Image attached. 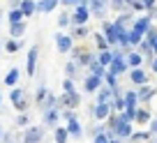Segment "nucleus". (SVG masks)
<instances>
[{
	"label": "nucleus",
	"mask_w": 157,
	"mask_h": 143,
	"mask_svg": "<svg viewBox=\"0 0 157 143\" xmlns=\"http://www.w3.org/2000/svg\"><path fill=\"white\" fill-rule=\"evenodd\" d=\"M63 118L67 120V134L72 138H81V134H83V129H81V122H78V118H76V113H74L72 109H65L63 111Z\"/></svg>",
	"instance_id": "1"
},
{
	"label": "nucleus",
	"mask_w": 157,
	"mask_h": 143,
	"mask_svg": "<svg viewBox=\"0 0 157 143\" xmlns=\"http://www.w3.org/2000/svg\"><path fill=\"white\" fill-rule=\"evenodd\" d=\"M69 21H72V25H86V23L90 21V9H88V5H76V7H72Z\"/></svg>",
	"instance_id": "2"
},
{
	"label": "nucleus",
	"mask_w": 157,
	"mask_h": 143,
	"mask_svg": "<svg viewBox=\"0 0 157 143\" xmlns=\"http://www.w3.org/2000/svg\"><path fill=\"white\" fill-rule=\"evenodd\" d=\"M10 99H12V104H14V109L19 111V113H25L28 111V106H30V99L25 97V92L21 88H14L10 92Z\"/></svg>",
	"instance_id": "3"
},
{
	"label": "nucleus",
	"mask_w": 157,
	"mask_h": 143,
	"mask_svg": "<svg viewBox=\"0 0 157 143\" xmlns=\"http://www.w3.org/2000/svg\"><path fill=\"white\" fill-rule=\"evenodd\" d=\"M88 9H90V16L95 19H106V12H109V0H88Z\"/></svg>",
	"instance_id": "4"
},
{
	"label": "nucleus",
	"mask_w": 157,
	"mask_h": 143,
	"mask_svg": "<svg viewBox=\"0 0 157 143\" xmlns=\"http://www.w3.org/2000/svg\"><path fill=\"white\" fill-rule=\"evenodd\" d=\"M23 143H42L44 141V127H39V125H33L23 132Z\"/></svg>",
	"instance_id": "5"
},
{
	"label": "nucleus",
	"mask_w": 157,
	"mask_h": 143,
	"mask_svg": "<svg viewBox=\"0 0 157 143\" xmlns=\"http://www.w3.org/2000/svg\"><path fill=\"white\" fill-rule=\"evenodd\" d=\"M56 49L60 53H69L74 49V40L69 37V32H58L56 35Z\"/></svg>",
	"instance_id": "6"
},
{
	"label": "nucleus",
	"mask_w": 157,
	"mask_h": 143,
	"mask_svg": "<svg viewBox=\"0 0 157 143\" xmlns=\"http://www.w3.org/2000/svg\"><path fill=\"white\" fill-rule=\"evenodd\" d=\"M37 58H39V46L33 44V46H30V51H28V58H25V72H28V76H35Z\"/></svg>",
	"instance_id": "7"
},
{
	"label": "nucleus",
	"mask_w": 157,
	"mask_h": 143,
	"mask_svg": "<svg viewBox=\"0 0 157 143\" xmlns=\"http://www.w3.org/2000/svg\"><path fill=\"white\" fill-rule=\"evenodd\" d=\"M102 35L106 40L109 46H118V37H116V28H113V21L102 19Z\"/></svg>",
	"instance_id": "8"
},
{
	"label": "nucleus",
	"mask_w": 157,
	"mask_h": 143,
	"mask_svg": "<svg viewBox=\"0 0 157 143\" xmlns=\"http://www.w3.org/2000/svg\"><path fill=\"white\" fill-rule=\"evenodd\" d=\"M78 104H81V97H78V92L74 90V92H65L63 97L58 99V106H63V109H76Z\"/></svg>",
	"instance_id": "9"
},
{
	"label": "nucleus",
	"mask_w": 157,
	"mask_h": 143,
	"mask_svg": "<svg viewBox=\"0 0 157 143\" xmlns=\"http://www.w3.org/2000/svg\"><path fill=\"white\" fill-rule=\"evenodd\" d=\"M152 25V16H148V14H143V16H134V21H132V25L129 28L132 30H136L139 35H146V30Z\"/></svg>",
	"instance_id": "10"
},
{
	"label": "nucleus",
	"mask_w": 157,
	"mask_h": 143,
	"mask_svg": "<svg viewBox=\"0 0 157 143\" xmlns=\"http://www.w3.org/2000/svg\"><path fill=\"white\" fill-rule=\"evenodd\" d=\"M93 60H95V55L90 53L88 49H83V46H78V49L74 51V62H76V65H83V67H88Z\"/></svg>",
	"instance_id": "11"
},
{
	"label": "nucleus",
	"mask_w": 157,
	"mask_h": 143,
	"mask_svg": "<svg viewBox=\"0 0 157 143\" xmlns=\"http://www.w3.org/2000/svg\"><path fill=\"white\" fill-rule=\"evenodd\" d=\"M25 30H28L25 19L23 21H16V23H10V37H12V40H21V37L25 35Z\"/></svg>",
	"instance_id": "12"
},
{
	"label": "nucleus",
	"mask_w": 157,
	"mask_h": 143,
	"mask_svg": "<svg viewBox=\"0 0 157 143\" xmlns=\"http://www.w3.org/2000/svg\"><path fill=\"white\" fill-rule=\"evenodd\" d=\"M19 9H21V14H23V19H30V16L37 12V0H21Z\"/></svg>",
	"instance_id": "13"
},
{
	"label": "nucleus",
	"mask_w": 157,
	"mask_h": 143,
	"mask_svg": "<svg viewBox=\"0 0 157 143\" xmlns=\"http://www.w3.org/2000/svg\"><path fill=\"white\" fill-rule=\"evenodd\" d=\"M102 83H104V81H102V76L90 74V76H86V79H83V90H86V92H95V90H97Z\"/></svg>",
	"instance_id": "14"
},
{
	"label": "nucleus",
	"mask_w": 157,
	"mask_h": 143,
	"mask_svg": "<svg viewBox=\"0 0 157 143\" xmlns=\"http://www.w3.org/2000/svg\"><path fill=\"white\" fill-rule=\"evenodd\" d=\"M58 118H60V111H58V106H56V109H46L44 113H42V120H44V125H46V127H56Z\"/></svg>",
	"instance_id": "15"
},
{
	"label": "nucleus",
	"mask_w": 157,
	"mask_h": 143,
	"mask_svg": "<svg viewBox=\"0 0 157 143\" xmlns=\"http://www.w3.org/2000/svg\"><path fill=\"white\" fill-rule=\"evenodd\" d=\"M95 92H97V104H109V102H111V97H113V90L109 88L106 83H102Z\"/></svg>",
	"instance_id": "16"
},
{
	"label": "nucleus",
	"mask_w": 157,
	"mask_h": 143,
	"mask_svg": "<svg viewBox=\"0 0 157 143\" xmlns=\"http://www.w3.org/2000/svg\"><path fill=\"white\" fill-rule=\"evenodd\" d=\"M69 37H72V40H86V37H88L90 35V28H88V23L86 25H69Z\"/></svg>",
	"instance_id": "17"
},
{
	"label": "nucleus",
	"mask_w": 157,
	"mask_h": 143,
	"mask_svg": "<svg viewBox=\"0 0 157 143\" xmlns=\"http://www.w3.org/2000/svg\"><path fill=\"white\" fill-rule=\"evenodd\" d=\"M143 55L139 53V51H127V53H125V62H127V67H141V62H143Z\"/></svg>",
	"instance_id": "18"
},
{
	"label": "nucleus",
	"mask_w": 157,
	"mask_h": 143,
	"mask_svg": "<svg viewBox=\"0 0 157 143\" xmlns=\"http://www.w3.org/2000/svg\"><path fill=\"white\" fill-rule=\"evenodd\" d=\"M129 81H132L134 85H143V83H148V76H146V72H143L141 67H134L132 72H129Z\"/></svg>",
	"instance_id": "19"
},
{
	"label": "nucleus",
	"mask_w": 157,
	"mask_h": 143,
	"mask_svg": "<svg viewBox=\"0 0 157 143\" xmlns=\"http://www.w3.org/2000/svg\"><path fill=\"white\" fill-rule=\"evenodd\" d=\"M58 5H60V0H39V2H37V12H42V14H51V12H56Z\"/></svg>",
	"instance_id": "20"
},
{
	"label": "nucleus",
	"mask_w": 157,
	"mask_h": 143,
	"mask_svg": "<svg viewBox=\"0 0 157 143\" xmlns=\"http://www.w3.org/2000/svg\"><path fill=\"white\" fill-rule=\"evenodd\" d=\"M134 12H129V9H125V12H120V14H118V19L113 21V23L116 25H125V28H129V25H132V21H134Z\"/></svg>",
	"instance_id": "21"
},
{
	"label": "nucleus",
	"mask_w": 157,
	"mask_h": 143,
	"mask_svg": "<svg viewBox=\"0 0 157 143\" xmlns=\"http://www.w3.org/2000/svg\"><path fill=\"white\" fill-rule=\"evenodd\" d=\"M2 49L7 51V53H16V51H21L23 49V37H21V40H7V42H2Z\"/></svg>",
	"instance_id": "22"
},
{
	"label": "nucleus",
	"mask_w": 157,
	"mask_h": 143,
	"mask_svg": "<svg viewBox=\"0 0 157 143\" xmlns=\"http://www.w3.org/2000/svg\"><path fill=\"white\" fill-rule=\"evenodd\" d=\"M152 95H155V88L148 85V83H143L141 88H139L136 97H139V102H148V99H152Z\"/></svg>",
	"instance_id": "23"
},
{
	"label": "nucleus",
	"mask_w": 157,
	"mask_h": 143,
	"mask_svg": "<svg viewBox=\"0 0 157 143\" xmlns=\"http://www.w3.org/2000/svg\"><path fill=\"white\" fill-rule=\"evenodd\" d=\"M111 115V104H97L95 106V118L97 120H106Z\"/></svg>",
	"instance_id": "24"
},
{
	"label": "nucleus",
	"mask_w": 157,
	"mask_h": 143,
	"mask_svg": "<svg viewBox=\"0 0 157 143\" xmlns=\"http://www.w3.org/2000/svg\"><path fill=\"white\" fill-rule=\"evenodd\" d=\"M19 76H21L19 67H12L10 72L5 74V85H10V88H12V85H16V83H19Z\"/></svg>",
	"instance_id": "25"
},
{
	"label": "nucleus",
	"mask_w": 157,
	"mask_h": 143,
	"mask_svg": "<svg viewBox=\"0 0 157 143\" xmlns=\"http://www.w3.org/2000/svg\"><path fill=\"white\" fill-rule=\"evenodd\" d=\"M116 136L118 138H129L132 136V122H120L116 129Z\"/></svg>",
	"instance_id": "26"
},
{
	"label": "nucleus",
	"mask_w": 157,
	"mask_h": 143,
	"mask_svg": "<svg viewBox=\"0 0 157 143\" xmlns=\"http://www.w3.org/2000/svg\"><path fill=\"white\" fill-rule=\"evenodd\" d=\"M97 60L99 65H102V67H109V65H111V60H113V53H111V49H106V51H99L97 53Z\"/></svg>",
	"instance_id": "27"
},
{
	"label": "nucleus",
	"mask_w": 157,
	"mask_h": 143,
	"mask_svg": "<svg viewBox=\"0 0 157 143\" xmlns=\"http://www.w3.org/2000/svg\"><path fill=\"white\" fill-rule=\"evenodd\" d=\"M123 99H125V109H136L139 106V97H136V92H125L123 95Z\"/></svg>",
	"instance_id": "28"
},
{
	"label": "nucleus",
	"mask_w": 157,
	"mask_h": 143,
	"mask_svg": "<svg viewBox=\"0 0 157 143\" xmlns=\"http://www.w3.org/2000/svg\"><path fill=\"white\" fill-rule=\"evenodd\" d=\"M141 40H143V35H139L136 30L127 28V42H129V46H132V49H136V46L141 44Z\"/></svg>",
	"instance_id": "29"
},
{
	"label": "nucleus",
	"mask_w": 157,
	"mask_h": 143,
	"mask_svg": "<svg viewBox=\"0 0 157 143\" xmlns=\"http://www.w3.org/2000/svg\"><path fill=\"white\" fill-rule=\"evenodd\" d=\"M39 106H42V111H46V109H56V106H58V97H56V95H51V92H46L44 102L39 104Z\"/></svg>",
	"instance_id": "30"
},
{
	"label": "nucleus",
	"mask_w": 157,
	"mask_h": 143,
	"mask_svg": "<svg viewBox=\"0 0 157 143\" xmlns=\"http://www.w3.org/2000/svg\"><path fill=\"white\" fill-rule=\"evenodd\" d=\"M134 122H139V125L150 122V113H148L146 109H136V113H134Z\"/></svg>",
	"instance_id": "31"
},
{
	"label": "nucleus",
	"mask_w": 157,
	"mask_h": 143,
	"mask_svg": "<svg viewBox=\"0 0 157 143\" xmlns=\"http://www.w3.org/2000/svg\"><path fill=\"white\" fill-rule=\"evenodd\" d=\"M56 25H58L60 30H63V28H69V25H72V21H69V12H67V9H63V12H60L58 23H56Z\"/></svg>",
	"instance_id": "32"
},
{
	"label": "nucleus",
	"mask_w": 157,
	"mask_h": 143,
	"mask_svg": "<svg viewBox=\"0 0 157 143\" xmlns=\"http://www.w3.org/2000/svg\"><path fill=\"white\" fill-rule=\"evenodd\" d=\"M88 69H90V74H95V76H104L106 74V67H102L97 60H93V62L88 65Z\"/></svg>",
	"instance_id": "33"
},
{
	"label": "nucleus",
	"mask_w": 157,
	"mask_h": 143,
	"mask_svg": "<svg viewBox=\"0 0 157 143\" xmlns=\"http://www.w3.org/2000/svg\"><path fill=\"white\" fill-rule=\"evenodd\" d=\"M109 9H113V12H125V9H127V0H109Z\"/></svg>",
	"instance_id": "34"
},
{
	"label": "nucleus",
	"mask_w": 157,
	"mask_h": 143,
	"mask_svg": "<svg viewBox=\"0 0 157 143\" xmlns=\"http://www.w3.org/2000/svg\"><path fill=\"white\" fill-rule=\"evenodd\" d=\"M95 46H97V51H106V49H111V46L106 44V40H104V35H102V32H95Z\"/></svg>",
	"instance_id": "35"
},
{
	"label": "nucleus",
	"mask_w": 157,
	"mask_h": 143,
	"mask_svg": "<svg viewBox=\"0 0 157 143\" xmlns=\"http://www.w3.org/2000/svg\"><path fill=\"white\" fill-rule=\"evenodd\" d=\"M7 21H10V23L23 21V14H21V9H19V7H14V9H10V12H7Z\"/></svg>",
	"instance_id": "36"
},
{
	"label": "nucleus",
	"mask_w": 157,
	"mask_h": 143,
	"mask_svg": "<svg viewBox=\"0 0 157 143\" xmlns=\"http://www.w3.org/2000/svg\"><path fill=\"white\" fill-rule=\"evenodd\" d=\"M60 5H63L65 9H72V7H76V5H88V0H60Z\"/></svg>",
	"instance_id": "37"
},
{
	"label": "nucleus",
	"mask_w": 157,
	"mask_h": 143,
	"mask_svg": "<svg viewBox=\"0 0 157 143\" xmlns=\"http://www.w3.org/2000/svg\"><path fill=\"white\" fill-rule=\"evenodd\" d=\"M67 136H69V134H67V129H65V127L56 129V143H67Z\"/></svg>",
	"instance_id": "38"
},
{
	"label": "nucleus",
	"mask_w": 157,
	"mask_h": 143,
	"mask_svg": "<svg viewBox=\"0 0 157 143\" xmlns=\"http://www.w3.org/2000/svg\"><path fill=\"white\" fill-rule=\"evenodd\" d=\"M148 138H152V134H150V132H139V134H132V141H134V143L148 141Z\"/></svg>",
	"instance_id": "39"
},
{
	"label": "nucleus",
	"mask_w": 157,
	"mask_h": 143,
	"mask_svg": "<svg viewBox=\"0 0 157 143\" xmlns=\"http://www.w3.org/2000/svg\"><path fill=\"white\" fill-rule=\"evenodd\" d=\"M44 97H46V85H39L37 92H35V102L42 104V102H44Z\"/></svg>",
	"instance_id": "40"
},
{
	"label": "nucleus",
	"mask_w": 157,
	"mask_h": 143,
	"mask_svg": "<svg viewBox=\"0 0 157 143\" xmlns=\"http://www.w3.org/2000/svg\"><path fill=\"white\" fill-rule=\"evenodd\" d=\"M76 69H78V65L74 62V60H72V62H67V67H65V74H67V79H72V76L76 74Z\"/></svg>",
	"instance_id": "41"
},
{
	"label": "nucleus",
	"mask_w": 157,
	"mask_h": 143,
	"mask_svg": "<svg viewBox=\"0 0 157 143\" xmlns=\"http://www.w3.org/2000/svg\"><path fill=\"white\" fill-rule=\"evenodd\" d=\"M63 90H65V92H74V81L72 79H65L63 81Z\"/></svg>",
	"instance_id": "42"
},
{
	"label": "nucleus",
	"mask_w": 157,
	"mask_h": 143,
	"mask_svg": "<svg viewBox=\"0 0 157 143\" xmlns=\"http://www.w3.org/2000/svg\"><path fill=\"white\" fill-rule=\"evenodd\" d=\"M16 125H21V127H25V125H28V115H25V113H21L19 118H16Z\"/></svg>",
	"instance_id": "43"
},
{
	"label": "nucleus",
	"mask_w": 157,
	"mask_h": 143,
	"mask_svg": "<svg viewBox=\"0 0 157 143\" xmlns=\"http://www.w3.org/2000/svg\"><path fill=\"white\" fill-rule=\"evenodd\" d=\"M148 44H150V49H152V53H155V55H157V37H155V40H150V42H148Z\"/></svg>",
	"instance_id": "44"
},
{
	"label": "nucleus",
	"mask_w": 157,
	"mask_h": 143,
	"mask_svg": "<svg viewBox=\"0 0 157 143\" xmlns=\"http://www.w3.org/2000/svg\"><path fill=\"white\" fill-rule=\"evenodd\" d=\"M150 134H157V118L150 120Z\"/></svg>",
	"instance_id": "45"
},
{
	"label": "nucleus",
	"mask_w": 157,
	"mask_h": 143,
	"mask_svg": "<svg viewBox=\"0 0 157 143\" xmlns=\"http://www.w3.org/2000/svg\"><path fill=\"white\" fill-rule=\"evenodd\" d=\"M150 65H152V72H157V55H152V58H150Z\"/></svg>",
	"instance_id": "46"
},
{
	"label": "nucleus",
	"mask_w": 157,
	"mask_h": 143,
	"mask_svg": "<svg viewBox=\"0 0 157 143\" xmlns=\"http://www.w3.org/2000/svg\"><path fill=\"white\" fill-rule=\"evenodd\" d=\"M21 0H10V9H14V7H19Z\"/></svg>",
	"instance_id": "47"
},
{
	"label": "nucleus",
	"mask_w": 157,
	"mask_h": 143,
	"mask_svg": "<svg viewBox=\"0 0 157 143\" xmlns=\"http://www.w3.org/2000/svg\"><path fill=\"white\" fill-rule=\"evenodd\" d=\"M2 136H5V129H2V125H0V138H2Z\"/></svg>",
	"instance_id": "48"
},
{
	"label": "nucleus",
	"mask_w": 157,
	"mask_h": 143,
	"mask_svg": "<svg viewBox=\"0 0 157 143\" xmlns=\"http://www.w3.org/2000/svg\"><path fill=\"white\" fill-rule=\"evenodd\" d=\"M152 21H157V12H155V16H152ZM155 25H157V23H155Z\"/></svg>",
	"instance_id": "49"
},
{
	"label": "nucleus",
	"mask_w": 157,
	"mask_h": 143,
	"mask_svg": "<svg viewBox=\"0 0 157 143\" xmlns=\"http://www.w3.org/2000/svg\"><path fill=\"white\" fill-rule=\"evenodd\" d=\"M0 23H2V12H0Z\"/></svg>",
	"instance_id": "50"
},
{
	"label": "nucleus",
	"mask_w": 157,
	"mask_h": 143,
	"mask_svg": "<svg viewBox=\"0 0 157 143\" xmlns=\"http://www.w3.org/2000/svg\"><path fill=\"white\" fill-rule=\"evenodd\" d=\"M0 49H2V37H0Z\"/></svg>",
	"instance_id": "51"
},
{
	"label": "nucleus",
	"mask_w": 157,
	"mask_h": 143,
	"mask_svg": "<svg viewBox=\"0 0 157 143\" xmlns=\"http://www.w3.org/2000/svg\"><path fill=\"white\" fill-rule=\"evenodd\" d=\"M0 102H2V92H0Z\"/></svg>",
	"instance_id": "52"
},
{
	"label": "nucleus",
	"mask_w": 157,
	"mask_h": 143,
	"mask_svg": "<svg viewBox=\"0 0 157 143\" xmlns=\"http://www.w3.org/2000/svg\"><path fill=\"white\" fill-rule=\"evenodd\" d=\"M10 143H12V141H10Z\"/></svg>",
	"instance_id": "53"
}]
</instances>
